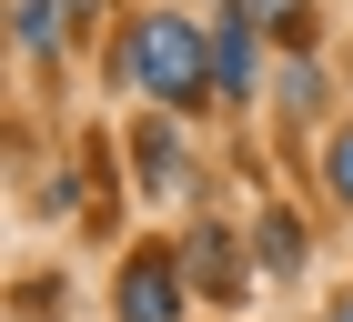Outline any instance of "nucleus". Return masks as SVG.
I'll return each instance as SVG.
<instances>
[{"mask_svg":"<svg viewBox=\"0 0 353 322\" xmlns=\"http://www.w3.org/2000/svg\"><path fill=\"white\" fill-rule=\"evenodd\" d=\"M263 262H272V272H293V262H303V242H293V222H283V212L263 222Z\"/></svg>","mask_w":353,"mask_h":322,"instance_id":"6","label":"nucleus"},{"mask_svg":"<svg viewBox=\"0 0 353 322\" xmlns=\"http://www.w3.org/2000/svg\"><path fill=\"white\" fill-rule=\"evenodd\" d=\"M182 252H132V262H121V322H182Z\"/></svg>","mask_w":353,"mask_h":322,"instance_id":"2","label":"nucleus"},{"mask_svg":"<svg viewBox=\"0 0 353 322\" xmlns=\"http://www.w3.org/2000/svg\"><path fill=\"white\" fill-rule=\"evenodd\" d=\"M132 171H141V191H172L182 182V131L172 121H132Z\"/></svg>","mask_w":353,"mask_h":322,"instance_id":"5","label":"nucleus"},{"mask_svg":"<svg viewBox=\"0 0 353 322\" xmlns=\"http://www.w3.org/2000/svg\"><path fill=\"white\" fill-rule=\"evenodd\" d=\"M121 71H132L162 111H192L212 91V41H192V21H141L132 51H121Z\"/></svg>","mask_w":353,"mask_h":322,"instance_id":"1","label":"nucleus"},{"mask_svg":"<svg viewBox=\"0 0 353 322\" xmlns=\"http://www.w3.org/2000/svg\"><path fill=\"white\" fill-rule=\"evenodd\" d=\"M252 51H263V30L232 10V21L212 30V91H232V101H243V91H252Z\"/></svg>","mask_w":353,"mask_h":322,"instance_id":"4","label":"nucleus"},{"mask_svg":"<svg viewBox=\"0 0 353 322\" xmlns=\"http://www.w3.org/2000/svg\"><path fill=\"white\" fill-rule=\"evenodd\" d=\"M243 21H252V30H293L303 0H243Z\"/></svg>","mask_w":353,"mask_h":322,"instance_id":"8","label":"nucleus"},{"mask_svg":"<svg viewBox=\"0 0 353 322\" xmlns=\"http://www.w3.org/2000/svg\"><path fill=\"white\" fill-rule=\"evenodd\" d=\"M182 272H192V292L243 302V252H232V232H192L182 242Z\"/></svg>","mask_w":353,"mask_h":322,"instance_id":"3","label":"nucleus"},{"mask_svg":"<svg viewBox=\"0 0 353 322\" xmlns=\"http://www.w3.org/2000/svg\"><path fill=\"white\" fill-rule=\"evenodd\" d=\"M333 322H353V302H343V312H333Z\"/></svg>","mask_w":353,"mask_h":322,"instance_id":"10","label":"nucleus"},{"mask_svg":"<svg viewBox=\"0 0 353 322\" xmlns=\"http://www.w3.org/2000/svg\"><path fill=\"white\" fill-rule=\"evenodd\" d=\"M333 191H343V202H353V131L333 141Z\"/></svg>","mask_w":353,"mask_h":322,"instance_id":"9","label":"nucleus"},{"mask_svg":"<svg viewBox=\"0 0 353 322\" xmlns=\"http://www.w3.org/2000/svg\"><path fill=\"white\" fill-rule=\"evenodd\" d=\"M10 30H21L30 51H51V0H21V10H10Z\"/></svg>","mask_w":353,"mask_h":322,"instance_id":"7","label":"nucleus"}]
</instances>
